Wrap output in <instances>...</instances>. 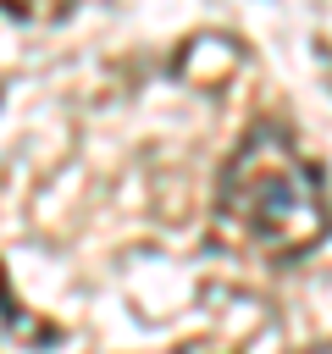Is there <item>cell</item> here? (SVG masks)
I'll return each instance as SVG.
<instances>
[{"mask_svg": "<svg viewBox=\"0 0 332 354\" xmlns=\"http://www.w3.org/2000/svg\"><path fill=\"white\" fill-rule=\"evenodd\" d=\"M77 11V0H0V17L22 22V28H61Z\"/></svg>", "mask_w": 332, "mask_h": 354, "instance_id": "3", "label": "cell"}, {"mask_svg": "<svg viewBox=\"0 0 332 354\" xmlns=\"http://www.w3.org/2000/svg\"><path fill=\"white\" fill-rule=\"evenodd\" d=\"M210 216L227 249L266 266H299L332 238L326 171L282 122H249L216 171Z\"/></svg>", "mask_w": 332, "mask_h": 354, "instance_id": "1", "label": "cell"}, {"mask_svg": "<svg viewBox=\"0 0 332 354\" xmlns=\"http://www.w3.org/2000/svg\"><path fill=\"white\" fill-rule=\"evenodd\" d=\"M0 332L6 337H17L22 348H55L66 332L55 326V321H44V315H33L22 299H17V288H11V277H6V260H0Z\"/></svg>", "mask_w": 332, "mask_h": 354, "instance_id": "2", "label": "cell"}]
</instances>
